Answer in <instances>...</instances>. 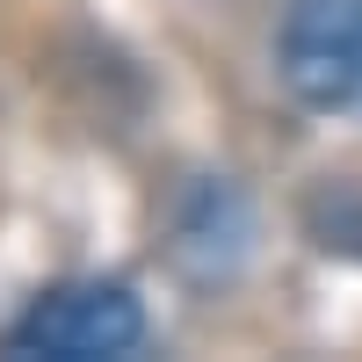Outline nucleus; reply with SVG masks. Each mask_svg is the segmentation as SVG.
<instances>
[{
    "label": "nucleus",
    "mask_w": 362,
    "mask_h": 362,
    "mask_svg": "<svg viewBox=\"0 0 362 362\" xmlns=\"http://www.w3.org/2000/svg\"><path fill=\"white\" fill-rule=\"evenodd\" d=\"M8 355H51V362H124L145 348V305L116 276H73L29 297V312L8 326Z\"/></svg>",
    "instance_id": "1"
},
{
    "label": "nucleus",
    "mask_w": 362,
    "mask_h": 362,
    "mask_svg": "<svg viewBox=\"0 0 362 362\" xmlns=\"http://www.w3.org/2000/svg\"><path fill=\"white\" fill-rule=\"evenodd\" d=\"M276 73L290 87V102H305L319 116L362 102V0H283Z\"/></svg>",
    "instance_id": "2"
}]
</instances>
